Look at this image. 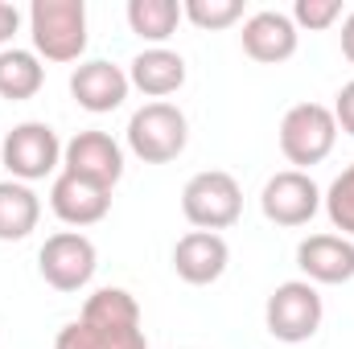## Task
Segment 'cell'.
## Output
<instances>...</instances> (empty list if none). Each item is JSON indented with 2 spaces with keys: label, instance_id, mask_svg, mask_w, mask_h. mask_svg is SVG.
<instances>
[{
  "label": "cell",
  "instance_id": "cell-1",
  "mask_svg": "<svg viewBox=\"0 0 354 349\" xmlns=\"http://www.w3.org/2000/svg\"><path fill=\"white\" fill-rule=\"evenodd\" d=\"M54 349H149L136 296L124 288L91 292L79 321L58 329Z\"/></svg>",
  "mask_w": 354,
  "mask_h": 349
},
{
  "label": "cell",
  "instance_id": "cell-2",
  "mask_svg": "<svg viewBox=\"0 0 354 349\" xmlns=\"http://www.w3.org/2000/svg\"><path fill=\"white\" fill-rule=\"evenodd\" d=\"M33 54L46 62H79L87 50V4L83 0H33L29 4Z\"/></svg>",
  "mask_w": 354,
  "mask_h": 349
},
{
  "label": "cell",
  "instance_id": "cell-3",
  "mask_svg": "<svg viewBox=\"0 0 354 349\" xmlns=\"http://www.w3.org/2000/svg\"><path fill=\"white\" fill-rule=\"evenodd\" d=\"M189 144V119L177 103H145L128 119V148L145 165H169Z\"/></svg>",
  "mask_w": 354,
  "mask_h": 349
},
{
  "label": "cell",
  "instance_id": "cell-4",
  "mask_svg": "<svg viewBox=\"0 0 354 349\" xmlns=\"http://www.w3.org/2000/svg\"><path fill=\"white\" fill-rule=\"evenodd\" d=\"M338 144V119L326 103H297L280 119V152L292 169L322 165Z\"/></svg>",
  "mask_w": 354,
  "mask_h": 349
},
{
  "label": "cell",
  "instance_id": "cell-5",
  "mask_svg": "<svg viewBox=\"0 0 354 349\" xmlns=\"http://www.w3.org/2000/svg\"><path fill=\"white\" fill-rule=\"evenodd\" d=\"M181 214L189 226L198 230H231L243 218V189L239 181L223 169H206L194 173L181 189Z\"/></svg>",
  "mask_w": 354,
  "mask_h": 349
},
{
  "label": "cell",
  "instance_id": "cell-6",
  "mask_svg": "<svg viewBox=\"0 0 354 349\" xmlns=\"http://www.w3.org/2000/svg\"><path fill=\"white\" fill-rule=\"evenodd\" d=\"M322 321H326V304H322V292L309 279L276 283V292L268 296V304H264L268 333L276 341H284V346H301V341L317 337Z\"/></svg>",
  "mask_w": 354,
  "mask_h": 349
},
{
  "label": "cell",
  "instance_id": "cell-7",
  "mask_svg": "<svg viewBox=\"0 0 354 349\" xmlns=\"http://www.w3.org/2000/svg\"><path fill=\"white\" fill-rule=\"evenodd\" d=\"M62 148H66V144L58 140V132H54L50 123L25 119V123H17V128L0 140V165L8 169L12 181L33 185V181H46L50 173L62 169Z\"/></svg>",
  "mask_w": 354,
  "mask_h": 349
},
{
  "label": "cell",
  "instance_id": "cell-8",
  "mask_svg": "<svg viewBox=\"0 0 354 349\" xmlns=\"http://www.w3.org/2000/svg\"><path fill=\"white\" fill-rule=\"evenodd\" d=\"M37 271L54 292H83L99 271V251L83 230H58L41 243Z\"/></svg>",
  "mask_w": 354,
  "mask_h": 349
},
{
  "label": "cell",
  "instance_id": "cell-9",
  "mask_svg": "<svg viewBox=\"0 0 354 349\" xmlns=\"http://www.w3.org/2000/svg\"><path fill=\"white\" fill-rule=\"evenodd\" d=\"M260 210L272 226H309L322 210V189L317 181L301 169H284V173L268 177L264 193H260Z\"/></svg>",
  "mask_w": 354,
  "mask_h": 349
},
{
  "label": "cell",
  "instance_id": "cell-10",
  "mask_svg": "<svg viewBox=\"0 0 354 349\" xmlns=\"http://www.w3.org/2000/svg\"><path fill=\"white\" fill-rule=\"evenodd\" d=\"M62 173L83 177L91 185H103V189H115L120 177H124V148L107 136V132H75L62 148Z\"/></svg>",
  "mask_w": 354,
  "mask_h": 349
},
{
  "label": "cell",
  "instance_id": "cell-11",
  "mask_svg": "<svg viewBox=\"0 0 354 349\" xmlns=\"http://www.w3.org/2000/svg\"><path fill=\"white\" fill-rule=\"evenodd\" d=\"M239 41H243V54H248L252 62H260V66H280V62H288V58L297 54L301 29L292 25L288 12L264 8V12H252V17L243 21Z\"/></svg>",
  "mask_w": 354,
  "mask_h": 349
},
{
  "label": "cell",
  "instance_id": "cell-12",
  "mask_svg": "<svg viewBox=\"0 0 354 349\" xmlns=\"http://www.w3.org/2000/svg\"><path fill=\"white\" fill-rule=\"evenodd\" d=\"M128 90H132L128 70L115 66V62H107V58L79 62L75 74H71V99H75L83 111H91V115H107V111L124 107Z\"/></svg>",
  "mask_w": 354,
  "mask_h": 349
},
{
  "label": "cell",
  "instance_id": "cell-13",
  "mask_svg": "<svg viewBox=\"0 0 354 349\" xmlns=\"http://www.w3.org/2000/svg\"><path fill=\"white\" fill-rule=\"evenodd\" d=\"M227 263H231V247H227V239L214 235V230H189V235L177 239V247H174L177 279H185V283H194V288H206V283L223 279Z\"/></svg>",
  "mask_w": 354,
  "mask_h": 349
},
{
  "label": "cell",
  "instance_id": "cell-14",
  "mask_svg": "<svg viewBox=\"0 0 354 349\" xmlns=\"http://www.w3.org/2000/svg\"><path fill=\"white\" fill-rule=\"evenodd\" d=\"M50 210H54L58 222L83 230V226H95V222L107 218V210H111V189L91 185L83 177L58 173L54 185H50Z\"/></svg>",
  "mask_w": 354,
  "mask_h": 349
},
{
  "label": "cell",
  "instance_id": "cell-15",
  "mask_svg": "<svg viewBox=\"0 0 354 349\" xmlns=\"http://www.w3.org/2000/svg\"><path fill=\"white\" fill-rule=\"evenodd\" d=\"M297 267L301 275L317 283H351L354 279V239L342 235H309L297 247Z\"/></svg>",
  "mask_w": 354,
  "mask_h": 349
},
{
  "label": "cell",
  "instance_id": "cell-16",
  "mask_svg": "<svg viewBox=\"0 0 354 349\" xmlns=\"http://www.w3.org/2000/svg\"><path fill=\"white\" fill-rule=\"evenodd\" d=\"M128 83L153 103H165V94H177L185 87V58L169 46H145L128 62Z\"/></svg>",
  "mask_w": 354,
  "mask_h": 349
},
{
  "label": "cell",
  "instance_id": "cell-17",
  "mask_svg": "<svg viewBox=\"0 0 354 349\" xmlns=\"http://www.w3.org/2000/svg\"><path fill=\"white\" fill-rule=\"evenodd\" d=\"M41 222V197L25 181H0V243H21Z\"/></svg>",
  "mask_w": 354,
  "mask_h": 349
},
{
  "label": "cell",
  "instance_id": "cell-18",
  "mask_svg": "<svg viewBox=\"0 0 354 349\" xmlns=\"http://www.w3.org/2000/svg\"><path fill=\"white\" fill-rule=\"evenodd\" d=\"M41 87H46V66L33 50H17V46L0 50V99L25 103Z\"/></svg>",
  "mask_w": 354,
  "mask_h": 349
},
{
  "label": "cell",
  "instance_id": "cell-19",
  "mask_svg": "<svg viewBox=\"0 0 354 349\" xmlns=\"http://www.w3.org/2000/svg\"><path fill=\"white\" fill-rule=\"evenodd\" d=\"M181 17V0H128V29L149 46H165Z\"/></svg>",
  "mask_w": 354,
  "mask_h": 349
},
{
  "label": "cell",
  "instance_id": "cell-20",
  "mask_svg": "<svg viewBox=\"0 0 354 349\" xmlns=\"http://www.w3.org/2000/svg\"><path fill=\"white\" fill-rule=\"evenodd\" d=\"M322 206H326L330 226L342 230V239H354V165H346L334 177V185L322 193Z\"/></svg>",
  "mask_w": 354,
  "mask_h": 349
},
{
  "label": "cell",
  "instance_id": "cell-21",
  "mask_svg": "<svg viewBox=\"0 0 354 349\" xmlns=\"http://www.w3.org/2000/svg\"><path fill=\"white\" fill-rule=\"evenodd\" d=\"M181 12L189 25L218 33V29H231L235 21H243V0H185Z\"/></svg>",
  "mask_w": 354,
  "mask_h": 349
},
{
  "label": "cell",
  "instance_id": "cell-22",
  "mask_svg": "<svg viewBox=\"0 0 354 349\" xmlns=\"http://www.w3.org/2000/svg\"><path fill=\"white\" fill-rule=\"evenodd\" d=\"M334 21H342V0H297L292 4V25L297 29H330Z\"/></svg>",
  "mask_w": 354,
  "mask_h": 349
},
{
  "label": "cell",
  "instance_id": "cell-23",
  "mask_svg": "<svg viewBox=\"0 0 354 349\" xmlns=\"http://www.w3.org/2000/svg\"><path fill=\"white\" fill-rule=\"evenodd\" d=\"M334 119H338V132H346V136H354V79L351 83H342V90L334 94Z\"/></svg>",
  "mask_w": 354,
  "mask_h": 349
},
{
  "label": "cell",
  "instance_id": "cell-24",
  "mask_svg": "<svg viewBox=\"0 0 354 349\" xmlns=\"http://www.w3.org/2000/svg\"><path fill=\"white\" fill-rule=\"evenodd\" d=\"M17 29H21V8L8 4V0H0V50H8V41L17 37Z\"/></svg>",
  "mask_w": 354,
  "mask_h": 349
},
{
  "label": "cell",
  "instance_id": "cell-25",
  "mask_svg": "<svg viewBox=\"0 0 354 349\" xmlns=\"http://www.w3.org/2000/svg\"><path fill=\"white\" fill-rule=\"evenodd\" d=\"M338 37H342V54H346V62H354V8L342 17V33H338Z\"/></svg>",
  "mask_w": 354,
  "mask_h": 349
}]
</instances>
